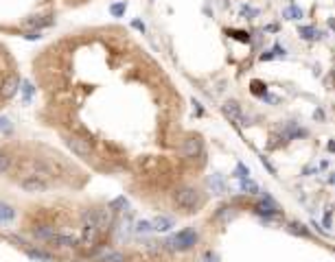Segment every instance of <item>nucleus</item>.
<instances>
[{"label": "nucleus", "instance_id": "nucleus-30", "mask_svg": "<svg viewBox=\"0 0 335 262\" xmlns=\"http://www.w3.org/2000/svg\"><path fill=\"white\" fill-rule=\"evenodd\" d=\"M241 13H243V16H248V18H256V16H259V9H254V7L243 5V7H241Z\"/></svg>", "mask_w": 335, "mask_h": 262}, {"label": "nucleus", "instance_id": "nucleus-9", "mask_svg": "<svg viewBox=\"0 0 335 262\" xmlns=\"http://www.w3.org/2000/svg\"><path fill=\"white\" fill-rule=\"evenodd\" d=\"M55 20H53V16H31V18H26L24 20V26L26 29H46V26H51Z\"/></svg>", "mask_w": 335, "mask_h": 262}, {"label": "nucleus", "instance_id": "nucleus-35", "mask_svg": "<svg viewBox=\"0 0 335 262\" xmlns=\"http://www.w3.org/2000/svg\"><path fill=\"white\" fill-rule=\"evenodd\" d=\"M7 122H9V120H7V118H0V129L7 127Z\"/></svg>", "mask_w": 335, "mask_h": 262}, {"label": "nucleus", "instance_id": "nucleus-22", "mask_svg": "<svg viewBox=\"0 0 335 262\" xmlns=\"http://www.w3.org/2000/svg\"><path fill=\"white\" fill-rule=\"evenodd\" d=\"M241 190H243L246 194H259V192H261L259 183L252 181V179H241Z\"/></svg>", "mask_w": 335, "mask_h": 262}, {"label": "nucleus", "instance_id": "nucleus-33", "mask_svg": "<svg viewBox=\"0 0 335 262\" xmlns=\"http://www.w3.org/2000/svg\"><path fill=\"white\" fill-rule=\"evenodd\" d=\"M230 35H232L234 39H241V42H250L248 33H243V31H230Z\"/></svg>", "mask_w": 335, "mask_h": 262}, {"label": "nucleus", "instance_id": "nucleus-32", "mask_svg": "<svg viewBox=\"0 0 335 262\" xmlns=\"http://www.w3.org/2000/svg\"><path fill=\"white\" fill-rule=\"evenodd\" d=\"M252 94L263 96V94H265V85H263L261 81H252Z\"/></svg>", "mask_w": 335, "mask_h": 262}, {"label": "nucleus", "instance_id": "nucleus-20", "mask_svg": "<svg viewBox=\"0 0 335 262\" xmlns=\"http://www.w3.org/2000/svg\"><path fill=\"white\" fill-rule=\"evenodd\" d=\"M234 216H236V210H234V208H230V206H226V208H219V210H217L215 219H217V221H221V223H228V221H232Z\"/></svg>", "mask_w": 335, "mask_h": 262}, {"label": "nucleus", "instance_id": "nucleus-29", "mask_svg": "<svg viewBox=\"0 0 335 262\" xmlns=\"http://www.w3.org/2000/svg\"><path fill=\"white\" fill-rule=\"evenodd\" d=\"M200 262H221V258H219V255H217L215 251H206V253H204L202 258H200Z\"/></svg>", "mask_w": 335, "mask_h": 262}, {"label": "nucleus", "instance_id": "nucleus-5", "mask_svg": "<svg viewBox=\"0 0 335 262\" xmlns=\"http://www.w3.org/2000/svg\"><path fill=\"white\" fill-rule=\"evenodd\" d=\"M202 151H204V144H202V140L197 136L184 138L182 144H180V153H182V157H186V160H195V157H200Z\"/></svg>", "mask_w": 335, "mask_h": 262}, {"label": "nucleus", "instance_id": "nucleus-23", "mask_svg": "<svg viewBox=\"0 0 335 262\" xmlns=\"http://www.w3.org/2000/svg\"><path fill=\"white\" fill-rule=\"evenodd\" d=\"M298 33H300L302 39H318V37H320V33H318V29H315V26H300Z\"/></svg>", "mask_w": 335, "mask_h": 262}, {"label": "nucleus", "instance_id": "nucleus-7", "mask_svg": "<svg viewBox=\"0 0 335 262\" xmlns=\"http://www.w3.org/2000/svg\"><path fill=\"white\" fill-rule=\"evenodd\" d=\"M221 109H223V114H226L232 122H236V124H248V122H246V116H243L241 105L236 103V101H226V103L221 105Z\"/></svg>", "mask_w": 335, "mask_h": 262}, {"label": "nucleus", "instance_id": "nucleus-1", "mask_svg": "<svg viewBox=\"0 0 335 262\" xmlns=\"http://www.w3.org/2000/svg\"><path fill=\"white\" fill-rule=\"evenodd\" d=\"M197 240H200V234L193 227H186L177 234H171L164 240V249H169V251H188V249L197 245Z\"/></svg>", "mask_w": 335, "mask_h": 262}, {"label": "nucleus", "instance_id": "nucleus-36", "mask_svg": "<svg viewBox=\"0 0 335 262\" xmlns=\"http://www.w3.org/2000/svg\"><path fill=\"white\" fill-rule=\"evenodd\" d=\"M328 151H335V142H328Z\"/></svg>", "mask_w": 335, "mask_h": 262}, {"label": "nucleus", "instance_id": "nucleus-27", "mask_svg": "<svg viewBox=\"0 0 335 262\" xmlns=\"http://www.w3.org/2000/svg\"><path fill=\"white\" fill-rule=\"evenodd\" d=\"M125 9H127V3H118V5H112L110 7V13L114 18H121L123 13H125Z\"/></svg>", "mask_w": 335, "mask_h": 262}, {"label": "nucleus", "instance_id": "nucleus-31", "mask_svg": "<svg viewBox=\"0 0 335 262\" xmlns=\"http://www.w3.org/2000/svg\"><path fill=\"white\" fill-rule=\"evenodd\" d=\"M20 85H22V88H20V90L24 92V98H26V101H29L31 94H33V85H31L29 81H20Z\"/></svg>", "mask_w": 335, "mask_h": 262}, {"label": "nucleus", "instance_id": "nucleus-6", "mask_svg": "<svg viewBox=\"0 0 335 262\" xmlns=\"http://www.w3.org/2000/svg\"><path fill=\"white\" fill-rule=\"evenodd\" d=\"M256 214H261V216H274V214H280V206L276 203L269 194H263L261 196V201L256 203Z\"/></svg>", "mask_w": 335, "mask_h": 262}, {"label": "nucleus", "instance_id": "nucleus-3", "mask_svg": "<svg viewBox=\"0 0 335 262\" xmlns=\"http://www.w3.org/2000/svg\"><path fill=\"white\" fill-rule=\"evenodd\" d=\"M66 144H68V149L77 157H81V160H90V157H94V149H92L90 140H85V138H81V136H68V138H66Z\"/></svg>", "mask_w": 335, "mask_h": 262}, {"label": "nucleus", "instance_id": "nucleus-14", "mask_svg": "<svg viewBox=\"0 0 335 262\" xmlns=\"http://www.w3.org/2000/svg\"><path fill=\"white\" fill-rule=\"evenodd\" d=\"M208 186H210V190H213L215 194H223V192H226V183H223V177L219 173H215V175L208 177Z\"/></svg>", "mask_w": 335, "mask_h": 262}, {"label": "nucleus", "instance_id": "nucleus-10", "mask_svg": "<svg viewBox=\"0 0 335 262\" xmlns=\"http://www.w3.org/2000/svg\"><path fill=\"white\" fill-rule=\"evenodd\" d=\"M81 225L83 227H97L101 225V210H97V208H90V210H85V212L81 214Z\"/></svg>", "mask_w": 335, "mask_h": 262}, {"label": "nucleus", "instance_id": "nucleus-16", "mask_svg": "<svg viewBox=\"0 0 335 262\" xmlns=\"http://www.w3.org/2000/svg\"><path fill=\"white\" fill-rule=\"evenodd\" d=\"M33 236H35V238H39V240H46V242H49L53 236H55V227H53V225H39V227L33 229Z\"/></svg>", "mask_w": 335, "mask_h": 262}, {"label": "nucleus", "instance_id": "nucleus-19", "mask_svg": "<svg viewBox=\"0 0 335 262\" xmlns=\"http://www.w3.org/2000/svg\"><path fill=\"white\" fill-rule=\"evenodd\" d=\"M26 255L37 262H53V255L49 251H44V249H26Z\"/></svg>", "mask_w": 335, "mask_h": 262}, {"label": "nucleus", "instance_id": "nucleus-34", "mask_svg": "<svg viewBox=\"0 0 335 262\" xmlns=\"http://www.w3.org/2000/svg\"><path fill=\"white\" fill-rule=\"evenodd\" d=\"M24 37H26V39H39V37H42V31H35V29H31L29 33H24Z\"/></svg>", "mask_w": 335, "mask_h": 262}, {"label": "nucleus", "instance_id": "nucleus-2", "mask_svg": "<svg viewBox=\"0 0 335 262\" xmlns=\"http://www.w3.org/2000/svg\"><path fill=\"white\" fill-rule=\"evenodd\" d=\"M173 203H175V208L182 210V212H195L202 203V194H200V190L193 188V186H180V188H175V192H173Z\"/></svg>", "mask_w": 335, "mask_h": 262}, {"label": "nucleus", "instance_id": "nucleus-12", "mask_svg": "<svg viewBox=\"0 0 335 262\" xmlns=\"http://www.w3.org/2000/svg\"><path fill=\"white\" fill-rule=\"evenodd\" d=\"M287 232L294 234V236H300V238H311V229L305 227V225H302V223H298V221L287 223Z\"/></svg>", "mask_w": 335, "mask_h": 262}, {"label": "nucleus", "instance_id": "nucleus-8", "mask_svg": "<svg viewBox=\"0 0 335 262\" xmlns=\"http://www.w3.org/2000/svg\"><path fill=\"white\" fill-rule=\"evenodd\" d=\"M49 245L57 247V249H75L79 245V240H77V236H72V234H59V232H55V236L49 240Z\"/></svg>", "mask_w": 335, "mask_h": 262}, {"label": "nucleus", "instance_id": "nucleus-18", "mask_svg": "<svg viewBox=\"0 0 335 262\" xmlns=\"http://www.w3.org/2000/svg\"><path fill=\"white\" fill-rule=\"evenodd\" d=\"M11 164H13V155L9 153L7 149H0V175H7L11 170Z\"/></svg>", "mask_w": 335, "mask_h": 262}, {"label": "nucleus", "instance_id": "nucleus-17", "mask_svg": "<svg viewBox=\"0 0 335 262\" xmlns=\"http://www.w3.org/2000/svg\"><path fill=\"white\" fill-rule=\"evenodd\" d=\"M13 219H16V208L0 201V223H11Z\"/></svg>", "mask_w": 335, "mask_h": 262}, {"label": "nucleus", "instance_id": "nucleus-13", "mask_svg": "<svg viewBox=\"0 0 335 262\" xmlns=\"http://www.w3.org/2000/svg\"><path fill=\"white\" fill-rule=\"evenodd\" d=\"M99 262H127V258H125V253L118 251V249H108V251L101 253Z\"/></svg>", "mask_w": 335, "mask_h": 262}, {"label": "nucleus", "instance_id": "nucleus-26", "mask_svg": "<svg viewBox=\"0 0 335 262\" xmlns=\"http://www.w3.org/2000/svg\"><path fill=\"white\" fill-rule=\"evenodd\" d=\"M234 177H236V179H250V170L246 168V166H243V164H236V168H234Z\"/></svg>", "mask_w": 335, "mask_h": 262}, {"label": "nucleus", "instance_id": "nucleus-21", "mask_svg": "<svg viewBox=\"0 0 335 262\" xmlns=\"http://www.w3.org/2000/svg\"><path fill=\"white\" fill-rule=\"evenodd\" d=\"M282 18L285 20H302L305 18V11L300 9V7H296V5H289L285 11H282Z\"/></svg>", "mask_w": 335, "mask_h": 262}, {"label": "nucleus", "instance_id": "nucleus-28", "mask_svg": "<svg viewBox=\"0 0 335 262\" xmlns=\"http://www.w3.org/2000/svg\"><path fill=\"white\" fill-rule=\"evenodd\" d=\"M131 229L134 227H129V223H121V225H118V238H127L131 234Z\"/></svg>", "mask_w": 335, "mask_h": 262}, {"label": "nucleus", "instance_id": "nucleus-15", "mask_svg": "<svg viewBox=\"0 0 335 262\" xmlns=\"http://www.w3.org/2000/svg\"><path fill=\"white\" fill-rule=\"evenodd\" d=\"M18 88H20V79L18 77H9L5 81V85H3V96L5 98H11L18 92Z\"/></svg>", "mask_w": 335, "mask_h": 262}, {"label": "nucleus", "instance_id": "nucleus-4", "mask_svg": "<svg viewBox=\"0 0 335 262\" xmlns=\"http://www.w3.org/2000/svg\"><path fill=\"white\" fill-rule=\"evenodd\" d=\"M18 186L22 188L24 192H29V194H39V192H46V190H49V181L31 173V175L22 177V179L18 181Z\"/></svg>", "mask_w": 335, "mask_h": 262}, {"label": "nucleus", "instance_id": "nucleus-11", "mask_svg": "<svg viewBox=\"0 0 335 262\" xmlns=\"http://www.w3.org/2000/svg\"><path fill=\"white\" fill-rule=\"evenodd\" d=\"M151 225H154V232H169V229L175 225V221L171 219V216L160 214V216H156V219L151 221Z\"/></svg>", "mask_w": 335, "mask_h": 262}, {"label": "nucleus", "instance_id": "nucleus-24", "mask_svg": "<svg viewBox=\"0 0 335 262\" xmlns=\"http://www.w3.org/2000/svg\"><path fill=\"white\" fill-rule=\"evenodd\" d=\"M110 208L114 210L116 214H118V212H123V210L127 208V199H125V196H116L114 201H110Z\"/></svg>", "mask_w": 335, "mask_h": 262}, {"label": "nucleus", "instance_id": "nucleus-25", "mask_svg": "<svg viewBox=\"0 0 335 262\" xmlns=\"http://www.w3.org/2000/svg\"><path fill=\"white\" fill-rule=\"evenodd\" d=\"M134 232L136 234H149V232H154V225H151V221H138Z\"/></svg>", "mask_w": 335, "mask_h": 262}]
</instances>
